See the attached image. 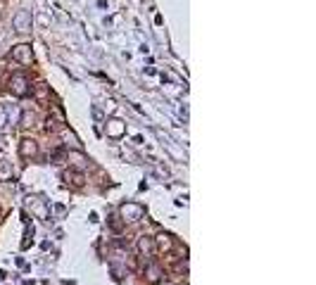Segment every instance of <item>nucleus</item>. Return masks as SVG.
Segmentation results:
<instances>
[{"label": "nucleus", "mask_w": 316, "mask_h": 285, "mask_svg": "<svg viewBox=\"0 0 316 285\" xmlns=\"http://www.w3.org/2000/svg\"><path fill=\"white\" fill-rule=\"evenodd\" d=\"M7 124V114H5V105H0V128Z\"/></svg>", "instance_id": "4468645a"}, {"label": "nucleus", "mask_w": 316, "mask_h": 285, "mask_svg": "<svg viewBox=\"0 0 316 285\" xmlns=\"http://www.w3.org/2000/svg\"><path fill=\"white\" fill-rule=\"evenodd\" d=\"M138 250H140V254H145V257L155 254V240H152L150 236H143L138 240Z\"/></svg>", "instance_id": "0eeeda50"}, {"label": "nucleus", "mask_w": 316, "mask_h": 285, "mask_svg": "<svg viewBox=\"0 0 316 285\" xmlns=\"http://www.w3.org/2000/svg\"><path fill=\"white\" fill-rule=\"evenodd\" d=\"M12 27L17 34H29L31 31V27H34V17H31V12L29 10H17L12 17Z\"/></svg>", "instance_id": "f257e3e1"}, {"label": "nucleus", "mask_w": 316, "mask_h": 285, "mask_svg": "<svg viewBox=\"0 0 316 285\" xmlns=\"http://www.w3.org/2000/svg\"><path fill=\"white\" fill-rule=\"evenodd\" d=\"M10 55H12L14 62H19V64H31V62H34V50H31V45H27V43L14 45Z\"/></svg>", "instance_id": "20e7f679"}, {"label": "nucleus", "mask_w": 316, "mask_h": 285, "mask_svg": "<svg viewBox=\"0 0 316 285\" xmlns=\"http://www.w3.org/2000/svg\"><path fill=\"white\" fill-rule=\"evenodd\" d=\"M10 91H12V95H17V97H27L29 93H31V88H29V79L24 76V74H12V76H10Z\"/></svg>", "instance_id": "f03ea898"}, {"label": "nucleus", "mask_w": 316, "mask_h": 285, "mask_svg": "<svg viewBox=\"0 0 316 285\" xmlns=\"http://www.w3.org/2000/svg\"><path fill=\"white\" fill-rule=\"evenodd\" d=\"M45 124H48V126H45L48 131H57V128H60V126H57V121L53 117H48V121H45Z\"/></svg>", "instance_id": "ddd939ff"}, {"label": "nucleus", "mask_w": 316, "mask_h": 285, "mask_svg": "<svg viewBox=\"0 0 316 285\" xmlns=\"http://www.w3.org/2000/svg\"><path fill=\"white\" fill-rule=\"evenodd\" d=\"M5 114H7V124H19L21 119V110L19 107H10V105H5Z\"/></svg>", "instance_id": "6e6552de"}, {"label": "nucleus", "mask_w": 316, "mask_h": 285, "mask_svg": "<svg viewBox=\"0 0 316 285\" xmlns=\"http://www.w3.org/2000/svg\"><path fill=\"white\" fill-rule=\"evenodd\" d=\"M0 174L7 176V174H10V167H7V164H3V167H0Z\"/></svg>", "instance_id": "dca6fc26"}, {"label": "nucleus", "mask_w": 316, "mask_h": 285, "mask_svg": "<svg viewBox=\"0 0 316 285\" xmlns=\"http://www.w3.org/2000/svg\"><path fill=\"white\" fill-rule=\"evenodd\" d=\"M148 273H150V276H148V278H150V280H159V276H162V271H159V266H155V264H150V266H148Z\"/></svg>", "instance_id": "9b49d317"}, {"label": "nucleus", "mask_w": 316, "mask_h": 285, "mask_svg": "<svg viewBox=\"0 0 316 285\" xmlns=\"http://www.w3.org/2000/svg\"><path fill=\"white\" fill-rule=\"evenodd\" d=\"M36 97H38V100H45V97H48V86L45 84H36Z\"/></svg>", "instance_id": "9d476101"}, {"label": "nucleus", "mask_w": 316, "mask_h": 285, "mask_svg": "<svg viewBox=\"0 0 316 285\" xmlns=\"http://www.w3.org/2000/svg\"><path fill=\"white\" fill-rule=\"evenodd\" d=\"M62 160H64V150H55V152H53V162H55V164H60Z\"/></svg>", "instance_id": "f8f14e48"}, {"label": "nucleus", "mask_w": 316, "mask_h": 285, "mask_svg": "<svg viewBox=\"0 0 316 285\" xmlns=\"http://www.w3.org/2000/svg\"><path fill=\"white\" fill-rule=\"evenodd\" d=\"M69 160H74V167H86V157L81 152H69Z\"/></svg>", "instance_id": "1a4fd4ad"}, {"label": "nucleus", "mask_w": 316, "mask_h": 285, "mask_svg": "<svg viewBox=\"0 0 316 285\" xmlns=\"http://www.w3.org/2000/svg\"><path fill=\"white\" fill-rule=\"evenodd\" d=\"M19 154L24 157V160H29V157H36L38 154V143L31 138H24L19 143Z\"/></svg>", "instance_id": "423d86ee"}, {"label": "nucleus", "mask_w": 316, "mask_h": 285, "mask_svg": "<svg viewBox=\"0 0 316 285\" xmlns=\"http://www.w3.org/2000/svg\"><path fill=\"white\" fill-rule=\"evenodd\" d=\"M105 131H107L110 138H121V136L126 133V124L121 121V119H110L107 126H105Z\"/></svg>", "instance_id": "39448f33"}, {"label": "nucleus", "mask_w": 316, "mask_h": 285, "mask_svg": "<svg viewBox=\"0 0 316 285\" xmlns=\"http://www.w3.org/2000/svg\"><path fill=\"white\" fill-rule=\"evenodd\" d=\"M143 214H145V209H143V204H138V202H126L124 207H121V221L124 223H131V221H138V219H143Z\"/></svg>", "instance_id": "7ed1b4c3"}, {"label": "nucleus", "mask_w": 316, "mask_h": 285, "mask_svg": "<svg viewBox=\"0 0 316 285\" xmlns=\"http://www.w3.org/2000/svg\"><path fill=\"white\" fill-rule=\"evenodd\" d=\"M110 226H112V230H121V221H117V216H112Z\"/></svg>", "instance_id": "2eb2a0df"}]
</instances>
